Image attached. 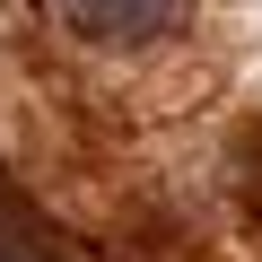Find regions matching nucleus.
<instances>
[{
	"instance_id": "nucleus-1",
	"label": "nucleus",
	"mask_w": 262,
	"mask_h": 262,
	"mask_svg": "<svg viewBox=\"0 0 262 262\" xmlns=\"http://www.w3.org/2000/svg\"><path fill=\"white\" fill-rule=\"evenodd\" d=\"M192 0H61V18L88 35V44H158L184 27Z\"/></svg>"
}]
</instances>
